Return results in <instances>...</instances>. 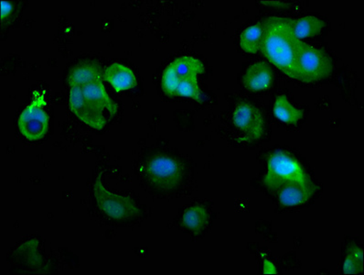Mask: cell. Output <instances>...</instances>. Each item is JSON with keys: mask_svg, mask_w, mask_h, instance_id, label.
<instances>
[{"mask_svg": "<svg viewBox=\"0 0 364 275\" xmlns=\"http://www.w3.org/2000/svg\"><path fill=\"white\" fill-rule=\"evenodd\" d=\"M68 84L70 108L73 113L92 129L103 130L107 124L105 108L114 116L117 105L105 91L100 66L94 63H79L70 71Z\"/></svg>", "mask_w": 364, "mask_h": 275, "instance_id": "obj_1", "label": "cell"}, {"mask_svg": "<svg viewBox=\"0 0 364 275\" xmlns=\"http://www.w3.org/2000/svg\"><path fill=\"white\" fill-rule=\"evenodd\" d=\"M290 19L272 17L264 20L261 51L274 66L289 78L296 79V59L300 43Z\"/></svg>", "mask_w": 364, "mask_h": 275, "instance_id": "obj_2", "label": "cell"}, {"mask_svg": "<svg viewBox=\"0 0 364 275\" xmlns=\"http://www.w3.org/2000/svg\"><path fill=\"white\" fill-rule=\"evenodd\" d=\"M205 71L203 63L193 56H181L172 61L162 76V88L168 95H180L203 101L198 76Z\"/></svg>", "mask_w": 364, "mask_h": 275, "instance_id": "obj_3", "label": "cell"}, {"mask_svg": "<svg viewBox=\"0 0 364 275\" xmlns=\"http://www.w3.org/2000/svg\"><path fill=\"white\" fill-rule=\"evenodd\" d=\"M311 182L308 174L300 165L298 160L289 152L279 151L270 155L267 162V172L264 184L272 190H281L291 183Z\"/></svg>", "mask_w": 364, "mask_h": 275, "instance_id": "obj_4", "label": "cell"}, {"mask_svg": "<svg viewBox=\"0 0 364 275\" xmlns=\"http://www.w3.org/2000/svg\"><path fill=\"white\" fill-rule=\"evenodd\" d=\"M296 71V80L305 83L317 82L331 75L332 63L323 51L301 41Z\"/></svg>", "mask_w": 364, "mask_h": 275, "instance_id": "obj_5", "label": "cell"}, {"mask_svg": "<svg viewBox=\"0 0 364 275\" xmlns=\"http://www.w3.org/2000/svg\"><path fill=\"white\" fill-rule=\"evenodd\" d=\"M94 194L99 209L112 219H129L139 215V210L132 198L108 191L102 183L101 177L95 181Z\"/></svg>", "mask_w": 364, "mask_h": 275, "instance_id": "obj_6", "label": "cell"}, {"mask_svg": "<svg viewBox=\"0 0 364 275\" xmlns=\"http://www.w3.org/2000/svg\"><path fill=\"white\" fill-rule=\"evenodd\" d=\"M46 104L43 95H38L33 103L21 112L18 120V130L31 142L43 140L49 129V118L43 105Z\"/></svg>", "mask_w": 364, "mask_h": 275, "instance_id": "obj_7", "label": "cell"}, {"mask_svg": "<svg viewBox=\"0 0 364 275\" xmlns=\"http://www.w3.org/2000/svg\"><path fill=\"white\" fill-rule=\"evenodd\" d=\"M146 175L156 187L169 190L176 187L182 177V166L167 156H156L146 165Z\"/></svg>", "mask_w": 364, "mask_h": 275, "instance_id": "obj_8", "label": "cell"}, {"mask_svg": "<svg viewBox=\"0 0 364 275\" xmlns=\"http://www.w3.org/2000/svg\"><path fill=\"white\" fill-rule=\"evenodd\" d=\"M232 123L242 134V140L254 142L264 135V120L259 108L250 103H241L232 114Z\"/></svg>", "mask_w": 364, "mask_h": 275, "instance_id": "obj_9", "label": "cell"}, {"mask_svg": "<svg viewBox=\"0 0 364 275\" xmlns=\"http://www.w3.org/2000/svg\"><path fill=\"white\" fill-rule=\"evenodd\" d=\"M104 78L117 92L129 90L136 85V78L135 73L129 66L121 63H112L105 69Z\"/></svg>", "mask_w": 364, "mask_h": 275, "instance_id": "obj_10", "label": "cell"}, {"mask_svg": "<svg viewBox=\"0 0 364 275\" xmlns=\"http://www.w3.org/2000/svg\"><path fill=\"white\" fill-rule=\"evenodd\" d=\"M315 187L311 182L308 183H291L281 188L279 201L285 207H296L306 202L314 194Z\"/></svg>", "mask_w": 364, "mask_h": 275, "instance_id": "obj_11", "label": "cell"}, {"mask_svg": "<svg viewBox=\"0 0 364 275\" xmlns=\"http://www.w3.org/2000/svg\"><path fill=\"white\" fill-rule=\"evenodd\" d=\"M273 73L266 63H257L247 69L244 76L245 88L252 91L266 90L272 85Z\"/></svg>", "mask_w": 364, "mask_h": 275, "instance_id": "obj_12", "label": "cell"}, {"mask_svg": "<svg viewBox=\"0 0 364 275\" xmlns=\"http://www.w3.org/2000/svg\"><path fill=\"white\" fill-rule=\"evenodd\" d=\"M324 27V22L313 16H308L293 21L294 33L299 41L305 38L317 36Z\"/></svg>", "mask_w": 364, "mask_h": 275, "instance_id": "obj_13", "label": "cell"}, {"mask_svg": "<svg viewBox=\"0 0 364 275\" xmlns=\"http://www.w3.org/2000/svg\"><path fill=\"white\" fill-rule=\"evenodd\" d=\"M274 114L283 123L296 124L301 120L304 112L290 104L286 95H279L274 105Z\"/></svg>", "mask_w": 364, "mask_h": 275, "instance_id": "obj_14", "label": "cell"}, {"mask_svg": "<svg viewBox=\"0 0 364 275\" xmlns=\"http://www.w3.org/2000/svg\"><path fill=\"white\" fill-rule=\"evenodd\" d=\"M263 24H257L245 28L241 35L240 46L242 49L249 53H255L261 50L263 43Z\"/></svg>", "mask_w": 364, "mask_h": 275, "instance_id": "obj_15", "label": "cell"}, {"mask_svg": "<svg viewBox=\"0 0 364 275\" xmlns=\"http://www.w3.org/2000/svg\"><path fill=\"white\" fill-rule=\"evenodd\" d=\"M208 213L202 206H196L185 211L182 222L188 229L193 232H200L208 223Z\"/></svg>", "mask_w": 364, "mask_h": 275, "instance_id": "obj_16", "label": "cell"}, {"mask_svg": "<svg viewBox=\"0 0 364 275\" xmlns=\"http://www.w3.org/2000/svg\"><path fill=\"white\" fill-rule=\"evenodd\" d=\"M363 249L353 247L349 251L346 260L344 262L345 274H358L363 271Z\"/></svg>", "mask_w": 364, "mask_h": 275, "instance_id": "obj_17", "label": "cell"}, {"mask_svg": "<svg viewBox=\"0 0 364 275\" xmlns=\"http://www.w3.org/2000/svg\"><path fill=\"white\" fill-rule=\"evenodd\" d=\"M12 11V5L11 4V2L6 1V0H2L1 1V19H4L5 17H7V16L11 14Z\"/></svg>", "mask_w": 364, "mask_h": 275, "instance_id": "obj_18", "label": "cell"}, {"mask_svg": "<svg viewBox=\"0 0 364 275\" xmlns=\"http://www.w3.org/2000/svg\"><path fill=\"white\" fill-rule=\"evenodd\" d=\"M264 274H277L276 268H274L272 262H271L269 261H264Z\"/></svg>", "mask_w": 364, "mask_h": 275, "instance_id": "obj_19", "label": "cell"}, {"mask_svg": "<svg viewBox=\"0 0 364 275\" xmlns=\"http://www.w3.org/2000/svg\"><path fill=\"white\" fill-rule=\"evenodd\" d=\"M263 3H264V4L271 5V6H272V7H273V5H274V7H279V8L287 7L286 3L282 2V1H264Z\"/></svg>", "mask_w": 364, "mask_h": 275, "instance_id": "obj_20", "label": "cell"}]
</instances>
